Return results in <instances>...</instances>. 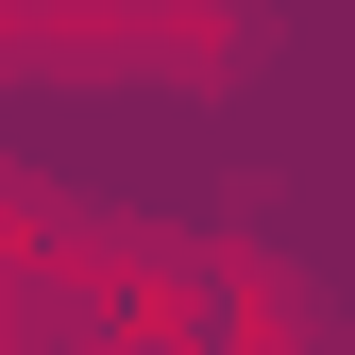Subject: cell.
Wrapping results in <instances>:
<instances>
[{"instance_id":"cell-1","label":"cell","mask_w":355,"mask_h":355,"mask_svg":"<svg viewBox=\"0 0 355 355\" xmlns=\"http://www.w3.org/2000/svg\"><path fill=\"white\" fill-rule=\"evenodd\" d=\"M0 355H34V271L0 254Z\"/></svg>"}]
</instances>
